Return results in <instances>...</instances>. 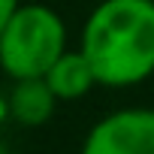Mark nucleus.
I'll return each instance as SVG.
<instances>
[{
    "instance_id": "4",
    "label": "nucleus",
    "mask_w": 154,
    "mask_h": 154,
    "mask_svg": "<svg viewBox=\"0 0 154 154\" xmlns=\"http://www.w3.org/2000/svg\"><path fill=\"white\" fill-rule=\"evenodd\" d=\"M60 100L54 97V91L48 88L45 79H18L12 82L9 94H6V112L24 124V127H39L54 115V106Z\"/></svg>"
},
{
    "instance_id": "3",
    "label": "nucleus",
    "mask_w": 154,
    "mask_h": 154,
    "mask_svg": "<svg viewBox=\"0 0 154 154\" xmlns=\"http://www.w3.org/2000/svg\"><path fill=\"white\" fill-rule=\"evenodd\" d=\"M82 154H154V109H118L100 118L88 130Z\"/></svg>"
},
{
    "instance_id": "2",
    "label": "nucleus",
    "mask_w": 154,
    "mask_h": 154,
    "mask_svg": "<svg viewBox=\"0 0 154 154\" xmlns=\"http://www.w3.org/2000/svg\"><path fill=\"white\" fill-rule=\"evenodd\" d=\"M63 51V18L45 3H24L9 21L0 24V63L12 82L45 79Z\"/></svg>"
},
{
    "instance_id": "5",
    "label": "nucleus",
    "mask_w": 154,
    "mask_h": 154,
    "mask_svg": "<svg viewBox=\"0 0 154 154\" xmlns=\"http://www.w3.org/2000/svg\"><path fill=\"white\" fill-rule=\"evenodd\" d=\"M45 82H48V88L54 91V97L60 103L82 100L94 85H100L97 72H94V66H91V60H88V54L82 48H75V51L66 48L57 57V63L45 72Z\"/></svg>"
},
{
    "instance_id": "6",
    "label": "nucleus",
    "mask_w": 154,
    "mask_h": 154,
    "mask_svg": "<svg viewBox=\"0 0 154 154\" xmlns=\"http://www.w3.org/2000/svg\"><path fill=\"white\" fill-rule=\"evenodd\" d=\"M21 6H24L21 0H0V24H3V21H9V18H12Z\"/></svg>"
},
{
    "instance_id": "1",
    "label": "nucleus",
    "mask_w": 154,
    "mask_h": 154,
    "mask_svg": "<svg viewBox=\"0 0 154 154\" xmlns=\"http://www.w3.org/2000/svg\"><path fill=\"white\" fill-rule=\"evenodd\" d=\"M97 82L130 88L154 72V0H103L88 15L79 45Z\"/></svg>"
}]
</instances>
